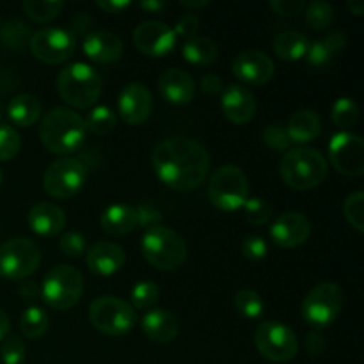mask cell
<instances>
[{
    "label": "cell",
    "instance_id": "6da1fadb",
    "mask_svg": "<svg viewBox=\"0 0 364 364\" xmlns=\"http://www.w3.org/2000/svg\"><path fill=\"white\" fill-rule=\"evenodd\" d=\"M153 167L169 188L188 192L206 180L210 156L205 146L187 137H167L153 148Z\"/></svg>",
    "mask_w": 364,
    "mask_h": 364
},
{
    "label": "cell",
    "instance_id": "7a4b0ae2",
    "mask_svg": "<svg viewBox=\"0 0 364 364\" xmlns=\"http://www.w3.org/2000/svg\"><path fill=\"white\" fill-rule=\"evenodd\" d=\"M85 121L80 114L66 107H55L45 114L39 124V139L48 151L55 155H70L84 144Z\"/></svg>",
    "mask_w": 364,
    "mask_h": 364
},
{
    "label": "cell",
    "instance_id": "3957f363",
    "mask_svg": "<svg viewBox=\"0 0 364 364\" xmlns=\"http://www.w3.org/2000/svg\"><path fill=\"white\" fill-rule=\"evenodd\" d=\"M281 176L294 191H311L323 183L329 164L322 151L315 148H294L281 160Z\"/></svg>",
    "mask_w": 364,
    "mask_h": 364
},
{
    "label": "cell",
    "instance_id": "277c9868",
    "mask_svg": "<svg viewBox=\"0 0 364 364\" xmlns=\"http://www.w3.org/2000/svg\"><path fill=\"white\" fill-rule=\"evenodd\" d=\"M141 251L149 265L164 272H173L180 269L187 259V244L183 237L162 224L146 228V233L142 235Z\"/></svg>",
    "mask_w": 364,
    "mask_h": 364
},
{
    "label": "cell",
    "instance_id": "5b68a950",
    "mask_svg": "<svg viewBox=\"0 0 364 364\" xmlns=\"http://www.w3.org/2000/svg\"><path fill=\"white\" fill-rule=\"evenodd\" d=\"M102 78L89 64L75 63L57 77V92L73 109H89L102 96Z\"/></svg>",
    "mask_w": 364,
    "mask_h": 364
},
{
    "label": "cell",
    "instance_id": "8992f818",
    "mask_svg": "<svg viewBox=\"0 0 364 364\" xmlns=\"http://www.w3.org/2000/svg\"><path fill=\"white\" fill-rule=\"evenodd\" d=\"M208 199L223 212H237L249 199V180L237 166H223L210 176Z\"/></svg>",
    "mask_w": 364,
    "mask_h": 364
},
{
    "label": "cell",
    "instance_id": "52a82bcc",
    "mask_svg": "<svg viewBox=\"0 0 364 364\" xmlns=\"http://www.w3.org/2000/svg\"><path fill=\"white\" fill-rule=\"evenodd\" d=\"M84 294V277L71 265H57L46 274L41 284V297L48 308L64 311L80 301Z\"/></svg>",
    "mask_w": 364,
    "mask_h": 364
},
{
    "label": "cell",
    "instance_id": "ba28073f",
    "mask_svg": "<svg viewBox=\"0 0 364 364\" xmlns=\"http://www.w3.org/2000/svg\"><path fill=\"white\" fill-rule=\"evenodd\" d=\"M343 301V290L333 281H323V283L316 284L313 290H309V294L304 297L301 308L302 318L313 329H326L340 316Z\"/></svg>",
    "mask_w": 364,
    "mask_h": 364
},
{
    "label": "cell",
    "instance_id": "9c48e42d",
    "mask_svg": "<svg viewBox=\"0 0 364 364\" xmlns=\"http://www.w3.org/2000/svg\"><path fill=\"white\" fill-rule=\"evenodd\" d=\"M89 322L107 336H123L135 326V309L117 297H98L89 306Z\"/></svg>",
    "mask_w": 364,
    "mask_h": 364
},
{
    "label": "cell",
    "instance_id": "30bf717a",
    "mask_svg": "<svg viewBox=\"0 0 364 364\" xmlns=\"http://www.w3.org/2000/svg\"><path fill=\"white\" fill-rule=\"evenodd\" d=\"M41 263V251L25 237H14L0 245V276L23 279L34 274Z\"/></svg>",
    "mask_w": 364,
    "mask_h": 364
},
{
    "label": "cell",
    "instance_id": "8fae6325",
    "mask_svg": "<svg viewBox=\"0 0 364 364\" xmlns=\"http://www.w3.org/2000/svg\"><path fill=\"white\" fill-rule=\"evenodd\" d=\"M87 180V167L84 162L71 156H63L52 162L46 169L43 185L46 194L57 199L73 198Z\"/></svg>",
    "mask_w": 364,
    "mask_h": 364
},
{
    "label": "cell",
    "instance_id": "7c38bea8",
    "mask_svg": "<svg viewBox=\"0 0 364 364\" xmlns=\"http://www.w3.org/2000/svg\"><path fill=\"white\" fill-rule=\"evenodd\" d=\"M255 343L259 354L272 363H288L297 355L299 341L294 331L279 322H263L255 333Z\"/></svg>",
    "mask_w": 364,
    "mask_h": 364
},
{
    "label": "cell",
    "instance_id": "4fadbf2b",
    "mask_svg": "<svg viewBox=\"0 0 364 364\" xmlns=\"http://www.w3.org/2000/svg\"><path fill=\"white\" fill-rule=\"evenodd\" d=\"M31 50L36 59L45 64H63L73 55L77 39L70 31L60 27L39 28L31 38Z\"/></svg>",
    "mask_w": 364,
    "mask_h": 364
},
{
    "label": "cell",
    "instance_id": "5bb4252c",
    "mask_svg": "<svg viewBox=\"0 0 364 364\" xmlns=\"http://www.w3.org/2000/svg\"><path fill=\"white\" fill-rule=\"evenodd\" d=\"M329 159L334 169L348 178L364 173V142L352 132H340L329 142Z\"/></svg>",
    "mask_w": 364,
    "mask_h": 364
},
{
    "label": "cell",
    "instance_id": "9a60e30c",
    "mask_svg": "<svg viewBox=\"0 0 364 364\" xmlns=\"http://www.w3.org/2000/svg\"><path fill=\"white\" fill-rule=\"evenodd\" d=\"M176 39L173 27L159 20L142 21L134 31L135 48L153 59H160L173 52L176 46Z\"/></svg>",
    "mask_w": 364,
    "mask_h": 364
},
{
    "label": "cell",
    "instance_id": "2e32d148",
    "mask_svg": "<svg viewBox=\"0 0 364 364\" xmlns=\"http://www.w3.org/2000/svg\"><path fill=\"white\" fill-rule=\"evenodd\" d=\"M311 237V223L301 212H284L274 220L270 238L283 249H294L308 242Z\"/></svg>",
    "mask_w": 364,
    "mask_h": 364
},
{
    "label": "cell",
    "instance_id": "e0dca14e",
    "mask_svg": "<svg viewBox=\"0 0 364 364\" xmlns=\"http://www.w3.org/2000/svg\"><path fill=\"white\" fill-rule=\"evenodd\" d=\"M231 68L238 80L247 85L267 84L276 71L272 59L262 50H245V52L238 53L233 59Z\"/></svg>",
    "mask_w": 364,
    "mask_h": 364
},
{
    "label": "cell",
    "instance_id": "ac0fdd59",
    "mask_svg": "<svg viewBox=\"0 0 364 364\" xmlns=\"http://www.w3.org/2000/svg\"><path fill=\"white\" fill-rule=\"evenodd\" d=\"M119 116L127 124H142L153 110V96L141 82H132L119 92Z\"/></svg>",
    "mask_w": 364,
    "mask_h": 364
},
{
    "label": "cell",
    "instance_id": "d6986e66",
    "mask_svg": "<svg viewBox=\"0 0 364 364\" xmlns=\"http://www.w3.org/2000/svg\"><path fill=\"white\" fill-rule=\"evenodd\" d=\"M220 109L228 121L235 124H245L255 117L256 98L245 85L231 84L223 91Z\"/></svg>",
    "mask_w": 364,
    "mask_h": 364
},
{
    "label": "cell",
    "instance_id": "ffe728a7",
    "mask_svg": "<svg viewBox=\"0 0 364 364\" xmlns=\"http://www.w3.org/2000/svg\"><path fill=\"white\" fill-rule=\"evenodd\" d=\"M84 53L98 64L116 63L123 55V41L109 31H92L82 43Z\"/></svg>",
    "mask_w": 364,
    "mask_h": 364
},
{
    "label": "cell",
    "instance_id": "44dd1931",
    "mask_svg": "<svg viewBox=\"0 0 364 364\" xmlns=\"http://www.w3.org/2000/svg\"><path fill=\"white\" fill-rule=\"evenodd\" d=\"M159 89L164 98L173 105H187L196 96L194 78L178 68H171L160 75Z\"/></svg>",
    "mask_w": 364,
    "mask_h": 364
},
{
    "label": "cell",
    "instance_id": "7402d4cb",
    "mask_svg": "<svg viewBox=\"0 0 364 364\" xmlns=\"http://www.w3.org/2000/svg\"><path fill=\"white\" fill-rule=\"evenodd\" d=\"M85 262H87L91 272L109 277L123 269L124 251L117 244H112V242H98L92 247H89Z\"/></svg>",
    "mask_w": 364,
    "mask_h": 364
},
{
    "label": "cell",
    "instance_id": "603a6c76",
    "mask_svg": "<svg viewBox=\"0 0 364 364\" xmlns=\"http://www.w3.org/2000/svg\"><path fill=\"white\" fill-rule=\"evenodd\" d=\"M28 226L36 235L55 237L66 226V213L60 206L53 205V203H38L28 212Z\"/></svg>",
    "mask_w": 364,
    "mask_h": 364
},
{
    "label": "cell",
    "instance_id": "cb8c5ba5",
    "mask_svg": "<svg viewBox=\"0 0 364 364\" xmlns=\"http://www.w3.org/2000/svg\"><path fill=\"white\" fill-rule=\"evenodd\" d=\"M142 331L155 343H171L180 333V322L167 309H149L142 318Z\"/></svg>",
    "mask_w": 364,
    "mask_h": 364
},
{
    "label": "cell",
    "instance_id": "d4e9b609",
    "mask_svg": "<svg viewBox=\"0 0 364 364\" xmlns=\"http://www.w3.org/2000/svg\"><path fill=\"white\" fill-rule=\"evenodd\" d=\"M100 223H102L105 233L121 237V235L132 233L134 230L141 228V217H139L137 206L117 203L103 212Z\"/></svg>",
    "mask_w": 364,
    "mask_h": 364
},
{
    "label": "cell",
    "instance_id": "484cf974",
    "mask_svg": "<svg viewBox=\"0 0 364 364\" xmlns=\"http://www.w3.org/2000/svg\"><path fill=\"white\" fill-rule=\"evenodd\" d=\"M287 134L291 142L297 144H308V142L315 141L322 132V119L315 110L302 109L297 110L294 116L290 117L287 127Z\"/></svg>",
    "mask_w": 364,
    "mask_h": 364
},
{
    "label": "cell",
    "instance_id": "4316f807",
    "mask_svg": "<svg viewBox=\"0 0 364 364\" xmlns=\"http://www.w3.org/2000/svg\"><path fill=\"white\" fill-rule=\"evenodd\" d=\"M7 114L16 127L28 128L38 123V119L41 117V103L34 95L23 92V95H18L11 100Z\"/></svg>",
    "mask_w": 364,
    "mask_h": 364
},
{
    "label": "cell",
    "instance_id": "83f0119b",
    "mask_svg": "<svg viewBox=\"0 0 364 364\" xmlns=\"http://www.w3.org/2000/svg\"><path fill=\"white\" fill-rule=\"evenodd\" d=\"M345 46H347V36L343 32H329L323 39L309 43V48L306 55H308V60L311 66H323L336 53H340Z\"/></svg>",
    "mask_w": 364,
    "mask_h": 364
},
{
    "label": "cell",
    "instance_id": "f1b7e54d",
    "mask_svg": "<svg viewBox=\"0 0 364 364\" xmlns=\"http://www.w3.org/2000/svg\"><path fill=\"white\" fill-rule=\"evenodd\" d=\"M309 48V39L299 31H284L274 39V52L279 59L294 63L306 57Z\"/></svg>",
    "mask_w": 364,
    "mask_h": 364
},
{
    "label": "cell",
    "instance_id": "f546056e",
    "mask_svg": "<svg viewBox=\"0 0 364 364\" xmlns=\"http://www.w3.org/2000/svg\"><path fill=\"white\" fill-rule=\"evenodd\" d=\"M181 53H183L185 60L191 64H196V66H208V64L215 63L217 53H219V48H217L215 43L208 38H191L183 43L181 46Z\"/></svg>",
    "mask_w": 364,
    "mask_h": 364
},
{
    "label": "cell",
    "instance_id": "4dcf8cb0",
    "mask_svg": "<svg viewBox=\"0 0 364 364\" xmlns=\"http://www.w3.org/2000/svg\"><path fill=\"white\" fill-rule=\"evenodd\" d=\"M31 27L20 20H11L0 25V45L9 50H25L31 45Z\"/></svg>",
    "mask_w": 364,
    "mask_h": 364
},
{
    "label": "cell",
    "instance_id": "1f68e13d",
    "mask_svg": "<svg viewBox=\"0 0 364 364\" xmlns=\"http://www.w3.org/2000/svg\"><path fill=\"white\" fill-rule=\"evenodd\" d=\"M48 323L50 318L45 309L38 308V306H31L21 315L20 329L25 338H28V340H38V338H41L48 331Z\"/></svg>",
    "mask_w": 364,
    "mask_h": 364
},
{
    "label": "cell",
    "instance_id": "d6a6232c",
    "mask_svg": "<svg viewBox=\"0 0 364 364\" xmlns=\"http://www.w3.org/2000/svg\"><path fill=\"white\" fill-rule=\"evenodd\" d=\"M64 4L57 2V0H25L23 11L32 21L38 23H46L57 18L63 11Z\"/></svg>",
    "mask_w": 364,
    "mask_h": 364
},
{
    "label": "cell",
    "instance_id": "836d02e7",
    "mask_svg": "<svg viewBox=\"0 0 364 364\" xmlns=\"http://www.w3.org/2000/svg\"><path fill=\"white\" fill-rule=\"evenodd\" d=\"M334 18H336L334 7L327 2H320V0L308 4L304 9V20L313 31H322V28L331 27Z\"/></svg>",
    "mask_w": 364,
    "mask_h": 364
},
{
    "label": "cell",
    "instance_id": "e575fe53",
    "mask_svg": "<svg viewBox=\"0 0 364 364\" xmlns=\"http://www.w3.org/2000/svg\"><path fill=\"white\" fill-rule=\"evenodd\" d=\"M331 119L336 124L338 128H341L343 132H347L348 128L355 127V123L359 121V109L355 105V102L352 98H338L334 102L333 109H331Z\"/></svg>",
    "mask_w": 364,
    "mask_h": 364
},
{
    "label": "cell",
    "instance_id": "d590c367",
    "mask_svg": "<svg viewBox=\"0 0 364 364\" xmlns=\"http://www.w3.org/2000/svg\"><path fill=\"white\" fill-rule=\"evenodd\" d=\"M233 302L237 311L242 316H245V318H259L263 315V311H265V302H263L262 295L255 290H249V288L237 291Z\"/></svg>",
    "mask_w": 364,
    "mask_h": 364
},
{
    "label": "cell",
    "instance_id": "8d00e7d4",
    "mask_svg": "<svg viewBox=\"0 0 364 364\" xmlns=\"http://www.w3.org/2000/svg\"><path fill=\"white\" fill-rule=\"evenodd\" d=\"M85 121V130L95 135H107L116 128L117 117L109 107H95Z\"/></svg>",
    "mask_w": 364,
    "mask_h": 364
},
{
    "label": "cell",
    "instance_id": "74e56055",
    "mask_svg": "<svg viewBox=\"0 0 364 364\" xmlns=\"http://www.w3.org/2000/svg\"><path fill=\"white\" fill-rule=\"evenodd\" d=\"M160 297V290L153 281H141L134 287L132 290V308H137V309H151L153 306L159 302Z\"/></svg>",
    "mask_w": 364,
    "mask_h": 364
},
{
    "label": "cell",
    "instance_id": "f35d334b",
    "mask_svg": "<svg viewBox=\"0 0 364 364\" xmlns=\"http://www.w3.org/2000/svg\"><path fill=\"white\" fill-rule=\"evenodd\" d=\"M343 213L347 223L354 228L355 231L363 233L364 231V192H354L348 196L343 203Z\"/></svg>",
    "mask_w": 364,
    "mask_h": 364
},
{
    "label": "cell",
    "instance_id": "ab89813d",
    "mask_svg": "<svg viewBox=\"0 0 364 364\" xmlns=\"http://www.w3.org/2000/svg\"><path fill=\"white\" fill-rule=\"evenodd\" d=\"M242 208H244L247 223L255 224V226H263L272 219V206L262 198H249Z\"/></svg>",
    "mask_w": 364,
    "mask_h": 364
},
{
    "label": "cell",
    "instance_id": "60d3db41",
    "mask_svg": "<svg viewBox=\"0 0 364 364\" xmlns=\"http://www.w3.org/2000/svg\"><path fill=\"white\" fill-rule=\"evenodd\" d=\"M263 144L269 146L272 151H290L291 141L287 134V128L281 124H269L262 134Z\"/></svg>",
    "mask_w": 364,
    "mask_h": 364
},
{
    "label": "cell",
    "instance_id": "b9f144b4",
    "mask_svg": "<svg viewBox=\"0 0 364 364\" xmlns=\"http://www.w3.org/2000/svg\"><path fill=\"white\" fill-rule=\"evenodd\" d=\"M21 148V139L9 124H0V160H11L18 155Z\"/></svg>",
    "mask_w": 364,
    "mask_h": 364
},
{
    "label": "cell",
    "instance_id": "7bdbcfd3",
    "mask_svg": "<svg viewBox=\"0 0 364 364\" xmlns=\"http://www.w3.org/2000/svg\"><path fill=\"white\" fill-rule=\"evenodd\" d=\"M25 345L18 336H7L0 347V358L4 364H21L25 361Z\"/></svg>",
    "mask_w": 364,
    "mask_h": 364
},
{
    "label": "cell",
    "instance_id": "ee69618b",
    "mask_svg": "<svg viewBox=\"0 0 364 364\" xmlns=\"http://www.w3.org/2000/svg\"><path fill=\"white\" fill-rule=\"evenodd\" d=\"M59 247L60 251L66 256H70V258H80L85 252V249H87V242H85L84 235L73 233V231H71V233H66L60 238Z\"/></svg>",
    "mask_w": 364,
    "mask_h": 364
},
{
    "label": "cell",
    "instance_id": "f6af8a7d",
    "mask_svg": "<svg viewBox=\"0 0 364 364\" xmlns=\"http://www.w3.org/2000/svg\"><path fill=\"white\" fill-rule=\"evenodd\" d=\"M269 252V245L258 235H249V237L244 238L242 242V255L247 259H252V262H259L263 259Z\"/></svg>",
    "mask_w": 364,
    "mask_h": 364
},
{
    "label": "cell",
    "instance_id": "bcb514c9",
    "mask_svg": "<svg viewBox=\"0 0 364 364\" xmlns=\"http://www.w3.org/2000/svg\"><path fill=\"white\" fill-rule=\"evenodd\" d=\"M270 7L279 16L291 18L297 16V14H301L306 9V2H302V0H272Z\"/></svg>",
    "mask_w": 364,
    "mask_h": 364
},
{
    "label": "cell",
    "instance_id": "7dc6e473",
    "mask_svg": "<svg viewBox=\"0 0 364 364\" xmlns=\"http://www.w3.org/2000/svg\"><path fill=\"white\" fill-rule=\"evenodd\" d=\"M199 25H201V21H199V18L196 16V14H183V16L176 21V27H174L173 31L174 34H176V38L181 36V38L185 39H191L196 38V32L199 31Z\"/></svg>",
    "mask_w": 364,
    "mask_h": 364
},
{
    "label": "cell",
    "instance_id": "c3c4849f",
    "mask_svg": "<svg viewBox=\"0 0 364 364\" xmlns=\"http://www.w3.org/2000/svg\"><path fill=\"white\" fill-rule=\"evenodd\" d=\"M304 345L308 354L313 355V358H318V355H322L323 352H326V338H323V334L316 329L309 331V333L306 334Z\"/></svg>",
    "mask_w": 364,
    "mask_h": 364
},
{
    "label": "cell",
    "instance_id": "681fc988",
    "mask_svg": "<svg viewBox=\"0 0 364 364\" xmlns=\"http://www.w3.org/2000/svg\"><path fill=\"white\" fill-rule=\"evenodd\" d=\"M137 212L139 217H141V228L156 226L162 220V213L151 203H141V205H137Z\"/></svg>",
    "mask_w": 364,
    "mask_h": 364
},
{
    "label": "cell",
    "instance_id": "f907efd6",
    "mask_svg": "<svg viewBox=\"0 0 364 364\" xmlns=\"http://www.w3.org/2000/svg\"><path fill=\"white\" fill-rule=\"evenodd\" d=\"M201 89H203V92H205V95H210V96L223 95V91H224L223 78L217 77V75H213V73L203 75Z\"/></svg>",
    "mask_w": 364,
    "mask_h": 364
},
{
    "label": "cell",
    "instance_id": "816d5d0a",
    "mask_svg": "<svg viewBox=\"0 0 364 364\" xmlns=\"http://www.w3.org/2000/svg\"><path fill=\"white\" fill-rule=\"evenodd\" d=\"M96 6L109 14H119V13H123L124 9H128V7H130V2H128V0H123V2H121V0L119 2H114V0H98V2H96Z\"/></svg>",
    "mask_w": 364,
    "mask_h": 364
},
{
    "label": "cell",
    "instance_id": "f5cc1de1",
    "mask_svg": "<svg viewBox=\"0 0 364 364\" xmlns=\"http://www.w3.org/2000/svg\"><path fill=\"white\" fill-rule=\"evenodd\" d=\"M91 25H92V18L89 16L87 13L77 14V16L73 18V21H71V28H73L75 34H85V32L91 28ZM73 32H71V34H73Z\"/></svg>",
    "mask_w": 364,
    "mask_h": 364
},
{
    "label": "cell",
    "instance_id": "db71d44e",
    "mask_svg": "<svg viewBox=\"0 0 364 364\" xmlns=\"http://www.w3.org/2000/svg\"><path fill=\"white\" fill-rule=\"evenodd\" d=\"M39 294H41V288L38 287V283H32V281H27L20 287V297L23 301H34Z\"/></svg>",
    "mask_w": 364,
    "mask_h": 364
},
{
    "label": "cell",
    "instance_id": "11a10c76",
    "mask_svg": "<svg viewBox=\"0 0 364 364\" xmlns=\"http://www.w3.org/2000/svg\"><path fill=\"white\" fill-rule=\"evenodd\" d=\"M9 327H11L9 316L6 315L4 309H0V341H4L7 338V334H9Z\"/></svg>",
    "mask_w": 364,
    "mask_h": 364
},
{
    "label": "cell",
    "instance_id": "9f6ffc18",
    "mask_svg": "<svg viewBox=\"0 0 364 364\" xmlns=\"http://www.w3.org/2000/svg\"><path fill=\"white\" fill-rule=\"evenodd\" d=\"M347 7L352 14H355V16H361L364 13V4L361 0H350V2H347Z\"/></svg>",
    "mask_w": 364,
    "mask_h": 364
},
{
    "label": "cell",
    "instance_id": "6f0895ef",
    "mask_svg": "<svg viewBox=\"0 0 364 364\" xmlns=\"http://www.w3.org/2000/svg\"><path fill=\"white\" fill-rule=\"evenodd\" d=\"M141 7L146 11H151V13H156V11L164 9V7H166V4L159 2V0H151V2H142Z\"/></svg>",
    "mask_w": 364,
    "mask_h": 364
},
{
    "label": "cell",
    "instance_id": "680465c9",
    "mask_svg": "<svg viewBox=\"0 0 364 364\" xmlns=\"http://www.w3.org/2000/svg\"><path fill=\"white\" fill-rule=\"evenodd\" d=\"M208 0H201V2H188V0H181L180 2V6H183V7H187V9H203V7H206L208 6Z\"/></svg>",
    "mask_w": 364,
    "mask_h": 364
},
{
    "label": "cell",
    "instance_id": "91938a15",
    "mask_svg": "<svg viewBox=\"0 0 364 364\" xmlns=\"http://www.w3.org/2000/svg\"><path fill=\"white\" fill-rule=\"evenodd\" d=\"M2 116H4V112H2V105H0V119H2Z\"/></svg>",
    "mask_w": 364,
    "mask_h": 364
},
{
    "label": "cell",
    "instance_id": "94428289",
    "mask_svg": "<svg viewBox=\"0 0 364 364\" xmlns=\"http://www.w3.org/2000/svg\"><path fill=\"white\" fill-rule=\"evenodd\" d=\"M0 183H2V169H0Z\"/></svg>",
    "mask_w": 364,
    "mask_h": 364
},
{
    "label": "cell",
    "instance_id": "6125c7cd",
    "mask_svg": "<svg viewBox=\"0 0 364 364\" xmlns=\"http://www.w3.org/2000/svg\"><path fill=\"white\" fill-rule=\"evenodd\" d=\"M0 277H2V276H0Z\"/></svg>",
    "mask_w": 364,
    "mask_h": 364
},
{
    "label": "cell",
    "instance_id": "be15d7a7",
    "mask_svg": "<svg viewBox=\"0 0 364 364\" xmlns=\"http://www.w3.org/2000/svg\"><path fill=\"white\" fill-rule=\"evenodd\" d=\"M0 25H2V23H0Z\"/></svg>",
    "mask_w": 364,
    "mask_h": 364
}]
</instances>
